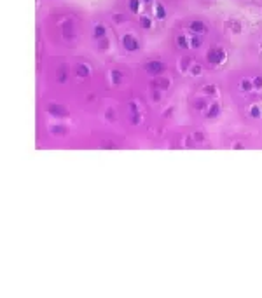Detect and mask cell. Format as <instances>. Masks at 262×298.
I'll return each instance as SVG.
<instances>
[{
  "label": "cell",
  "instance_id": "obj_1",
  "mask_svg": "<svg viewBox=\"0 0 262 298\" xmlns=\"http://www.w3.org/2000/svg\"><path fill=\"white\" fill-rule=\"evenodd\" d=\"M224 58H225V53L220 49V47H213V49H210V53H208V61L213 63V65L222 63Z\"/></svg>",
  "mask_w": 262,
  "mask_h": 298
},
{
  "label": "cell",
  "instance_id": "obj_2",
  "mask_svg": "<svg viewBox=\"0 0 262 298\" xmlns=\"http://www.w3.org/2000/svg\"><path fill=\"white\" fill-rule=\"evenodd\" d=\"M145 70H147L150 75H159L161 72L166 70V65L161 63V61H149V63L145 65Z\"/></svg>",
  "mask_w": 262,
  "mask_h": 298
},
{
  "label": "cell",
  "instance_id": "obj_3",
  "mask_svg": "<svg viewBox=\"0 0 262 298\" xmlns=\"http://www.w3.org/2000/svg\"><path fill=\"white\" fill-rule=\"evenodd\" d=\"M122 45H124L128 51H136V49H138V40L133 37V35H124V37H122Z\"/></svg>",
  "mask_w": 262,
  "mask_h": 298
},
{
  "label": "cell",
  "instance_id": "obj_4",
  "mask_svg": "<svg viewBox=\"0 0 262 298\" xmlns=\"http://www.w3.org/2000/svg\"><path fill=\"white\" fill-rule=\"evenodd\" d=\"M49 113L54 115V117H65L67 115V108L61 107V105H49Z\"/></svg>",
  "mask_w": 262,
  "mask_h": 298
},
{
  "label": "cell",
  "instance_id": "obj_5",
  "mask_svg": "<svg viewBox=\"0 0 262 298\" xmlns=\"http://www.w3.org/2000/svg\"><path fill=\"white\" fill-rule=\"evenodd\" d=\"M189 28H190V32H196V33H199V32H205V23L203 21H190V24H189Z\"/></svg>",
  "mask_w": 262,
  "mask_h": 298
},
{
  "label": "cell",
  "instance_id": "obj_6",
  "mask_svg": "<svg viewBox=\"0 0 262 298\" xmlns=\"http://www.w3.org/2000/svg\"><path fill=\"white\" fill-rule=\"evenodd\" d=\"M63 35L67 38H74V24H72V21H67L63 24Z\"/></svg>",
  "mask_w": 262,
  "mask_h": 298
},
{
  "label": "cell",
  "instance_id": "obj_7",
  "mask_svg": "<svg viewBox=\"0 0 262 298\" xmlns=\"http://www.w3.org/2000/svg\"><path fill=\"white\" fill-rule=\"evenodd\" d=\"M68 78V70H67V66H59V70H58V80L59 82H65Z\"/></svg>",
  "mask_w": 262,
  "mask_h": 298
},
{
  "label": "cell",
  "instance_id": "obj_8",
  "mask_svg": "<svg viewBox=\"0 0 262 298\" xmlns=\"http://www.w3.org/2000/svg\"><path fill=\"white\" fill-rule=\"evenodd\" d=\"M77 75L79 77H88L89 75V66L88 65H79L77 66Z\"/></svg>",
  "mask_w": 262,
  "mask_h": 298
},
{
  "label": "cell",
  "instance_id": "obj_9",
  "mask_svg": "<svg viewBox=\"0 0 262 298\" xmlns=\"http://www.w3.org/2000/svg\"><path fill=\"white\" fill-rule=\"evenodd\" d=\"M103 35H105V26H103V24H98V26H96V30H94V37L101 38Z\"/></svg>",
  "mask_w": 262,
  "mask_h": 298
},
{
  "label": "cell",
  "instance_id": "obj_10",
  "mask_svg": "<svg viewBox=\"0 0 262 298\" xmlns=\"http://www.w3.org/2000/svg\"><path fill=\"white\" fill-rule=\"evenodd\" d=\"M219 110H220V108H219V105H217V103H213V105H211V108H210V112H208V117H217V115H219Z\"/></svg>",
  "mask_w": 262,
  "mask_h": 298
},
{
  "label": "cell",
  "instance_id": "obj_11",
  "mask_svg": "<svg viewBox=\"0 0 262 298\" xmlns=\"http://www.w3.org/2000/svg\"><path fill=\"white\" fill-rule=\"evenodd\" d=\"M140 23H142V26H143L145 30H150V26H152V21H150L147 16H143V18L140 19Z\"/></svg>",
  "mask_w": 262,
  "mask_h": 298
},
{
  "label": "cell",
  "instance_id": "obj_12",
  "mask_svg": "<svg viewBox=\"0 0 262 298\" xmlns=\"http://www.w3.org/2000/svg\"><path fill=\"white\" fill-rule=\"evenodd\" d=\"M157 18H159V19H164V18H166V11L163 9V5H161V4L157 5Z\"/></svg>",
  "mask_w": 262,
  "mask_h": 298
},
{
  "label": "cell",
  "instance_id": "obj_13",
  "mask_svg": "<svg viewBox=\"0 0 262 298\" xmlns=\"http://www.w3.org/2000/svg\"><path fill=\"white\" fill-rule=\"evenodd\" d=\"M138 7H140V2H138V0H130V9L133 12H136Z\"/></svg>",
  "mask_w": 262,
  "mask_h": 298
},
{
  "label": "cell",
  "instance_id": "obj_14",
  "mask_svg": "<svg viewBox=\"0 0 262 298\" xmlns=\"http://www.w3.org/2000/svg\"><path fill=\"white\" fill-rule=\"evenodd\" d=\"M241 89H243V91H250V89H252V82L246 80V78L241 80Z\"/></svg>",
  "mask_w": 262,
  "mask_h": 298
},
{
  "label": "cell",
  "instance_id": "obj_15",
  "mask_svg": "<svg viewBox=\"0 0 262 298\" xmlns=\"http://www.w3.org/2000/svg\"><path fill=\"white\" fill-rule=\"evenodd\" d=\"M156 84H157L161 89H168V87H169V80H168V78H164V80H159V82H156Z\"/></svg>",
  "mask_w": 262,
  "mask_h": 298
},
{
  "label": "cell",
  "instance_id": "obj_16",
  "mask_svg": "<svg viewBox=\"0 0 262 298\" xmlns=\"http://www.w3.org/2000/svg\"><path fill=\"white\" fill-rule=\"evenodd\" d=\"M51 132L61 134V132H67V129H65V127H61V126H53V127H51Z\"/></svg>",
  "mask_w": 262,
  "mask_h": 298
},
{
  "label": "cell",
  "instance_id": "obj_17",
  "mask_svg": "<svg viewBox=\"0 0 262 298\" xmlns=\"http://www.w3.org/2000/svg\"><path fill=\"white\" fill-rule=\"evenodd\" d=\"M112 78H114V84H119V80H121V72L114 70V72H112Z\"/></svg>",
  "mask_w": 262,
  "mask_h": 298
},
{
  "label": "cell",
  "instance_id": "obj_18",
  "mask_svg": "<svg viewBox=\"0 0 262 298\" xmlns=\"http://www.w3.org/2000/svg\"><path fill=\"white\" fill-rule=\"evenodd\" d=\"M177 42H178V45H180V47H184V49L187 47V38H185V37H178V38H177Z\"/></svg>",
  "mask_w": 262,
  "mask_h": 298
},
{
  "label": "cell",
  "instance_id": "obj_19",
  "mask_svg": "<svg viewBox=\"0 0 262 298\" xmlns=\"http://www.w3.org/2000/svg\"><path fill=\"white\" fill-rule=\"evenodd\" d=\"M190 44H192L194 47H199V45H201V40H199L198 37H192V40H190Z\"/></svg>",
  "mask_w": 262,
  "mask_h": 298
},
{
  "label": "cell",
  "instance_id": "obj_20",
  "mask_svg": "<svg viewBox=\"0 0 262 298\" xmlns=\"http://www.w3.org/2000/svg\"><path fill=\"white\" fill-rule=\"evenodd\" d=\"M107 47H109V40L101 38V40H100V49H107Z\"/></svg>",
  "mask_w": 262,
  "mask_h": 298
},
{
  "label": "cell",
  "instance_id": "obj_21",
  "mask_svg": "<svg viewBox=\"0 0 262 298\" xmlns=\"http://www.w3.org/2000/svg\"><path fill=\"white\" fill-rule=\"evenodd\" d=\"M261 115V110L257 107H252V117H259Z\"/></svg>",
  "mask_w": 262,
  "mask_h": 298
},
{
  "label": "cell",
  "instance_id": "obj_22",
  "mask_svg": "<svg viewBox=\"0 0 262 298\" xmlns=\"http://www.w3.org/2000/svg\"><path fill=\"white\" fill-rule=\"evenodd\" d=\"M253 84H255V87H257V89H261V87H262V77H257Z\"/></svg>",
  "mask_w": 262,
  "mask_h": 298
},
{
  "label": "cell",
  "instance_id": "obj_23",
  "mask_svg": "<svg viewBox=\"0 0 262 298\" xmlns=\"http://www.w3.org/2000/svg\"><path fill=\"white\" fill-rule=\"evenodd\" d=\"M192 73H194V75H199V73H201V66H199V65H196V66L192 68Z\"/></svg>",
  "mask_w": 262,
  "mask_h": 298
},
{
  "label": "cell",
  "instance_id": "obj_24",
  "mask_svg": "<svg viewBox=\"0 0 262 298\" xmlns=\"http://www.w3.org/2000/svg\"><path fill=\"white\" fill-rule=\"evenodd\" d=\"M194 107H196L198 110H201V108L205 107V103H203V101H198V103H194Z\"/></svg>",
  "mask_w": 262,
  "mask_h": 298
},
{
  "label": "cell",
  "instance_id": "obj_25",
  "mask_svg": "<svg viewBox=\"0 0 262 298\" xmlns=\"http://www.w3.org/2000/svg\"><path fill=\"white\" fill-rule=\"evenodd\" d=\"M131 122H133V124H138V122H140V117H138V115H133V117H131Z\"/></svg>",
  "mask_w": 262,
  "mask_h": 298
},
{
  "label": "cell",
  "instance_id": "obj_26",
  "mask_svg": "<svg viewBox=\"0 0 262 298\" xmlns=\"http://www.w3.org/2000/svg\"><path fill=\"white\" fill-rule=\"evenodd\" d=\"M194 136H196V141H203V134H199V132H196Z\"/></svg>",
  "mask_w": 262,
  "mask_h": 298
}]
</instances>
